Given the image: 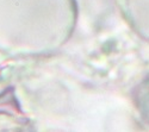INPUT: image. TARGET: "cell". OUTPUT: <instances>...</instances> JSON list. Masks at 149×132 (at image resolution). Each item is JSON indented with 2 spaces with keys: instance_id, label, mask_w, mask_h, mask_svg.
Returning a JSON list of instances; mask_svg holds the SVG:
<instances>
[{
  "instance_id": "obj_1",
  "label": "cell",
  "mask_w": 149,
  "mask_h": 132,
  "mask_svg": "<svg viewBox=\"0 0 149 132\" xmlns=\"http://www.w3.org/2000/svg\"><path fill=\"white\" fill-rule=\"evenodd\" d=\"M136 99H137V106H139L141 115L149 124V77L139 88V93Z\"/></svg>"
}]
</instances>
